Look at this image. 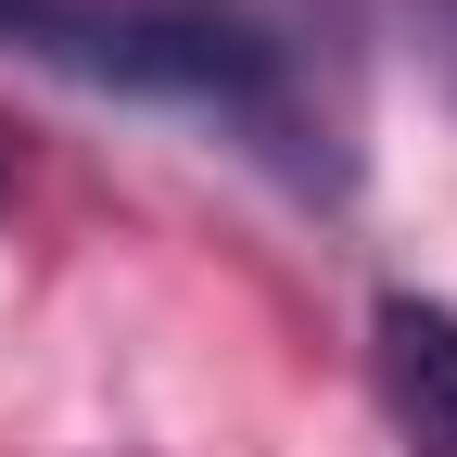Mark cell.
<instances>
[{
	"mask_svg": "<svg viewBox=\"0 0 457 457\" xmlns=\"http://www.w3.org/2000/svg\"><path fill=\"white\" fill-rule=\"evenodd\" d=\"M0 51H38V64L128 89V102H179L293 191L343 179L318 102L293 77V38H267L242 0H0Z\"/></svg>",
	"mask_w": 457,
	"mask_h": 457,
	"instance_id": "6da1fadb",
	"label": "cell"
},
{
	"mask_svg": "<svg viewBox=\"0 0 457 457\" xmlns=\"http://www.w3.org/2000/svg\"><path fill=\"white\" fill-rule=\"evenodd\" d=\"M394 26H407V51H420V77L457 102V0H394Z\"/></svg>",
	"mask_w": 457,
	"mask_h": 457,
	"instance_id": "3957f363",
	"label": "cell"
},
{
	"mask_svg": "<svg viewBox=\"0 0 457 457\" xmlns=\"http://www.w3.org/2000/svg\"><path fill=\"white\" fill-rule=\"evenodd\" d=\"M369 369H381V407L407 432V457H457V305L381 293L369 305Z\"/></svg>",
	"mask_w": 457,
	"mask_h": 457,
	"instance_id": "7a4b0ae2",
	"label": "cell"
}]
</instances>
